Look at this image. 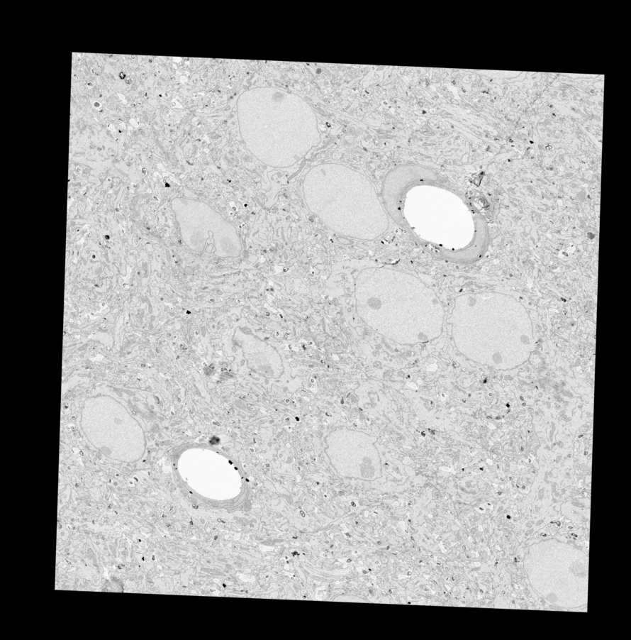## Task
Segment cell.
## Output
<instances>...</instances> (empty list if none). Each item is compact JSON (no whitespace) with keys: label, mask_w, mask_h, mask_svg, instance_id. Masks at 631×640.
I'll return each mask as SVG.
<instances>
[{"label":"cell","mask_w":631,"mask_h":640,"mask_svg":"<svg viewBox=\"0 0 631 640\" xmlns=\"http://www.w3.org/2000/svg\"><path fill=\"white\" fill-rule=\"evenodd\" d=\"M244 140L257 151L267 145L286 143L307 133H317L316 115L300 96L284 89L262 87L247 89L237 101Z\"/></svg>","instance_id":"cell-1"},{"label":"cell","mask_w":631,"mask_h":640,"mask_svg":"<svg viewBox=\"0 0 631 640\" xmlns=\"http://www.w3.org/2000/svg\"><path fill=\"white\" fill-rule=\"evenodd\" d=\"M326 453L336 468L363 470L379 468V456L372 438L347 429H337L328 438Z\"/></svg>","instance_id":"cell-2"}]
</instances>
